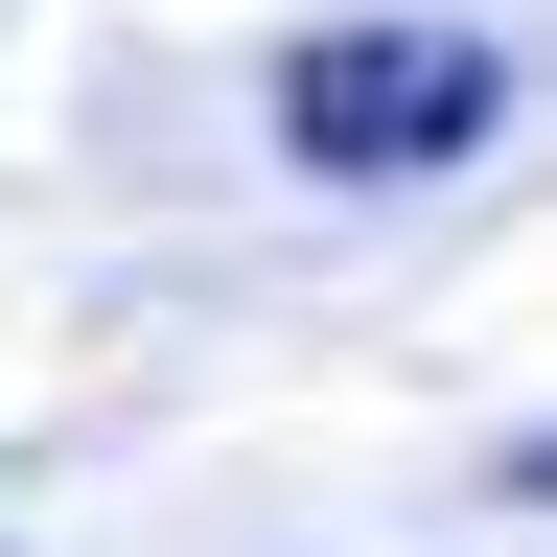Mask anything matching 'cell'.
<instances>
[{"mask_svg":"<svg viewBox=\"0 0 557 557\" xmlns=\"http://www.w3.org/2000/svg\"><path fill=\"white\" fill-rule=\"evenodd\" d=\"M487 116H511L487 24H302L278 47V163H325V186H442Z\"/></svg>","mask_w":557,"mask_h":557,"instance_id":"6da1fadb","label":"cell"},{"mask_svg":"<svg viewBox=\"0 0 557 557\" xmlns=\"http://www.w3.org/2000/svg\"><path fill=\"white\" fill-rule=\"evenodd\" d=\"M511 487H534V511H557V442H534V465H511Z\"/></svg>","mask_w":557,"mask_h":557,"instance_id":"7a4b0ae2","label":"cell"}]
</instances>
